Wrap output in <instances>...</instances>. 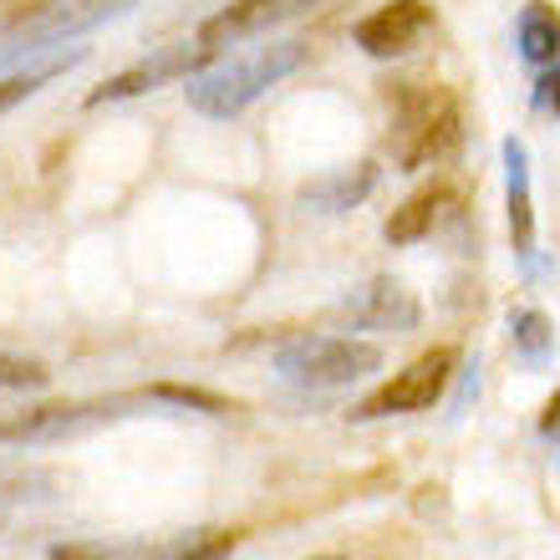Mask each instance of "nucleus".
<instances>
[{
    "label": "nucleus",
    "mask_w": 560,
    "mask_h": 560,
    "mask_svg": "<svg viewBox=\"0 0 560 560\" xmlns=\"http://www.w3.org/2000/svg\"><path fill=\"white\" fill-rule=\"evenodd\" d=\"M504 205H510V240L525 270H535V199H530V153L520 138H504Z\"/></svg>",
    "instance_id": "nucleus-14"
},
{
    "label": "nucleus",
    "mask_w": 560,
    "mask_h": 560,
    "mask_svg": "<svg viewBox=\"0 0 560 560\" xmlns=\"http://www.w3.org/2000/svg\"><path fill=\"white\" fill-rule=\"evenodd\" d=\"M428 31H433V5H423V0H393V5L372 11L357 26V46L368 57H408Z\"/></svg>",
    "instance_id": "nucleus-11"
},
{
    "label": "nucleus",
    "mask_w": 560,
    "mask_h": 560,
    "mask_svg": "<svg viewBox=\"0 0 560 560\" xmlns=\"http://www.w3.org/2000/svg\"><path fill=\"white\" fill-rule=\"evenodd\" d=\"M0 530H5V515H0Z\"/></svg>",
    "instance_id": "nucleus-23"
},
{
    "label": "nucleus",
    "mask_w": 560,
    "mask_h": 560,
    "mask_svg": "<svg viewBox=\"0 0 560 560\" xmlns=\"http://www.w3.org/2000/svg\"><path fill=\"white\" fill-rule=\"evenodd\" d=\"M88 61V46H57V51H42V57H31L26 67H15L11 77H0V113H11V107H21L26 97H36L42 88H51L57 77H67L72 67H82Z\"/></svg>",
    "instance_id": "nucleus-15"
},
{
    "label": "nucleus",
    "mask_w": 560,
    "mask_h": 560,
    "mask_svg": "<svg viewBox=\"0 0 560 560\" xmlns=\"http://www.w3.org/2000/svg\"><path fill=\"white\" fill-rule=\"evenodd\" d=\"M316 5H326V0H235V5H224L220 15H209L205 26H199V42L224 51V46L266 36V31L285 26V21H301V15H311Z\"/></svg>",
    "instance_id": "nucleus-10"
},
{
    "label": "nucleus",
    "mask_w": 560,
    "mask_h": 560,
    "mask_svg": "<svg viewBox=\"0 0 560 560\" xmlns=\"http://www.w3.org/2000/svg\"><path fill=\"white\" fill-rule=\"evenodd\" d=\"M51 383V372L36 357H11L0 352V393H42Z\"/></svg>",
    "instance_id": "nucleus-18"
},
{
    "label": "nucleus",
    "mask_w": 560,
    "mask_h": 560,
    "mask_svg": "<svg viewBox=\"0 0 560 560\" xmlns=\"http://www.w3.org/2000/svg\"><path fill=\"white\" fill-rule=\"evenodd\" d=\"M159 398H163V408H184V413H209V418H224V413H235V402L214 398V393H205V387H178V383H159Z\"/></svg>",
    "instance_id": "nucleus-19"
},
{
    "label": "nucleus",
    "mask_w": 560,
    "mask_h": 560,
    "mask_svg": "<svg viewBox=\"0 0 560 560\" xmlns=\"http://www.w3.org/2000/svg\"><path fill=\"white\" fill-rule=\"evenodd\" d=\"M306 61V42H270L250 57H230L220 67H205L199 77H189V107L199 118H240L245 107L260 97L266 88H276L280 77L301 72Z\"/></svg>",
    "instance_id": "nucleus-2"
},
{
    "label": "nucleus",
    "mask_w": 560,
    "mask_h": 560,
    "mask_svg": "<svg viewBox=\"0 0 560 560\" xmlns=\"http://www.w3.org/2000/svg\"><path fill=\"white\" fill-rule=\"evenodd\" d=\"M372 189H377V163L362 159V163H352V168H331V174L301 184V194H295V209H301V214H322V220H331V214H347V209H357Z\"/></svg>",
    "instance_id": "nucleus-12"
},
{
    "label": "nucleus",
    "mask_w": 560,
    "mask_h": 560,
    "mask_svg": "<svg viewBox=\"0 0 560 560\" xmlns=\"http://www.w3.org/2000/svg\"><path fill=\"white\" fill-rule=\"evenodd\" d=\"M383 368V347L377 341L352 337H291L276 347V372L291 387L306 393H331V387H352L368 372Z\"/></svg>",
    "instance_id": "nucleus-5"
},
{
    "label": "nucleus",
    "mask_w": 560,
    "mask_h": 560,
    "mask_svg": "<svg viewBox=\"0 0 560 560\" xmlns=\"http://www.w3.org/2000/svg\"><path fill=\"white\" fill-rule=\"evenodd\" d=\"M540 439H560V393L546 402V413H540Z\"/></svg>",
    "instance_id": "nucleus-21"
},
{
    "label": "nucleus",
    "mask_w": 560,
    "mask_h": 560,
    "mask_svg": "<svg viewBox=\"0 0 560 560\" xmlns=\"http://www.w3.org/2000/svg\"><path fill=\"white\" fill-rule=\"evenodd\" d=\"M240 546L235 530H189L168 540H128V546H103V540H77V546H51L46 560H224Z\"/></svg>",
    "instance_id": "nucleus-8"
},
{
    "label": "nucleus",
    "mask_w": 560,
    "mask_h": 560,
    "mask_svg": "<svg viewBox=\"0 0 560 560\" xmlns=\"http://www.w3.org/2000/svg\"><path fill=\"white\" fill-rule=\"evenodd\" d=\"M515 42H520V57L530 67H556L560 61V11L556 5H525L515 21Z\"/></svg>",
    "instance_id": "nucleus-16"
},
{
    "label": "nucleus",
    "mask_w": 560,
    "mask_h": 560,
    "mask_svg": "<svg viewBox=\"0 0 560 560\" xmlns=\"http://www.w3.org/2000/svg\"><path fill=\"white\" fill-rule=\"evenodd\" d=\"M535 97H540V107H550V113L560 118V72H546V77H540V92H535Z\"/></svg>",
    "instance_id": "nucleus-20"
},
{
    "label": "nucleus",
    "mask_w": 560,
    "mask_h": 560,
    "mask_svg": "<svg viewBox=\"0 0 560 560\" xmlns=\"http://www.w3.org/2000/svg\"><path fill=\"white\" fill-rule=\"evenodd\" d=\"M311 560H341V556H311Z\"/></svg>",
    "instance_id": "nucleus-22"
},
{
    "label": "nucleus",
    "mask_w": 560,
    "mask_h": 560,
    "mask_svg": "<svg viewBox=\"0 0 560 560\" xmlns=\"http://www.w3.org/2000/svg\"><path fill=\"white\" fill-rule=\"evenodd\" d=\"M510 341H515V352L530 368H546L550 352H556V326H550L546 311L520 306V311H510Z\"/></svg>",
    "instance_id": "nucleus-17"
},
{
    "label": "nucleus",
    "mask_w": 560,
    "mask_h": 560,
    "mask_svg": "<svg viewBox=\"0 0 560 560\" xmlns=\"http://www.w3.org/2000/svg\"><path fill=\"white\" fill-rule=\"evenodd\" d=\"M133 5L138 0H31L26 11L0 21V67L31 61V57H42V51H57L61 42L107 26V21L128 15Z\"/></svg>",
    "instance_id": "nucleus-3"
},
{
    "label": "nucleus",
    "mask_w": 560,
    "mask_h": 560,
    "mask_svg": "<svg viewBox=\"0 0 560 560\" xmlns=\"http://www.w3.org/2000/svg\"><path fill=\"white\" fill-rule=\"evenodd\" d=\"M159 402H163L159 387L113 393V398H82V402H42V408H21V413L0 418V443H61L103 423H118V418H133L138 408H159Z\"/></svg>",
    "instance_id": "nucleus-4"
},
{
    "label": "nucleus",
    "mask_w": 560,
    "mask_h": 560,
    "mask_svg": "<svg viewBox=\"0 0 560 560\" xmlns=\"http://www.w3.org/2000/svg\"><path fill=\"white\" fill-rule=\"evenodd\" d=\"M454 368H458L454 347H433V352H423L402 372H393L377 393H368V398L352 408V418L357 423H372V418H393V413H428V408L448 393Z\"/></svg>",
    "instance_id": "nucleus-6"
},
{
    "label": "nucleus",
    "mask_w": 560,
    "mask_h": 560,
    "mask_svg": "<svg viewBox=\"0 0 560 560\" xmlns=\"http://www.w3.org/2000/svg\"><path fill=\"white\" fill-rule=\"evenodd\" d=\"M464 138V113H458V97L439 82H402L398 97H393V163L402 174H418L428 163L448 159Z\"/></svg>",
    "instance_id": "nucleus-1"
},
{
    "label": "nucleus",
    "mask_w": 560,
    "mask_h": 560,
    "mask_svg": "<svg viewBox=\"0 0 560 560\" xmlns=\"http://www.w3.org/2000/svg\"><path fill=\"white\" fill-rule=\"evenodd\" d=\"M464 205V194H458V184H428V189H418L413 199H402L398 209H393V220L383 224L387 245H418V240H428L433 230H439L454 209Z\"/></svg>",
    "instance_id": "nucleus-13"
},
{
    "label": "nucleus",
    "mask_w": 560,
    "mask_h": 560,
    "mask_svg": "<svg viewBox=\"0 0 560 560\" xmlns=\"http://www.w3.org/2000/svg\"><path fill=\"white\" fill-rule=\"evenodd\" d=\"M220 57L214 46H205L199 36L194 42H174V46H159L153 57L133 61L128 72L107 77L103 88L88 97V107H107V103H128V97H143V92H159L168 88V82H189V77H199L209 67V61Z\"/></svg>",
    "instance_id": "nucleus-7"
},
{
    "label": "nucleus",
    "mask_w": 560,
    "mask_h": 560,
    "mask_svg": "<svg viewBox=\"0 0 560 560\" xmlns=\"http://www.w3.org/2000/svg\"><path fill=\"white\" fill-rule=\"evenodd\" d=\"M337 316L357 331H413L423 322V306H418V295L393 276H372L362 280L352 295H341Z\"/></svg>",
    "instance_id": "nucleus-9"
}]
</instances>
